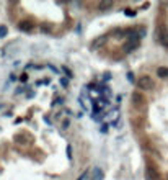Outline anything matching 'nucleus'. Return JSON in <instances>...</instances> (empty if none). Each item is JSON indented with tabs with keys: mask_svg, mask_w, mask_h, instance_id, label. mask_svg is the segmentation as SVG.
<instances>
[{
	"mask_svg": "<svg viewBox=\"0 0 168 180\" xmlns=\"http://www.w3.org/2000/svg\"><path fill=\"white\" fill-rule=\"evenodd\" d=\"M139 44H141V36L137 34V30H135V33L131 34V36L127 38V41L124 43L122 51H124L126 54H127V53H132V51H135V49L139 48Z\"/></svg>",
	"mask_w": 168,
	"mask_h": 180,
	"instance_id": "f257e3e1",
	"label": "nucleus"
},
{
	"mask_svg": "<svg viewBox=\"0 0 168 180\" xmlns=\"http://www.w3.org/2000/svg\"><path fill=\"white\" fill-rule=\"evenodd\" d=\"M137 87L141 90L149 92V90H152L153 87H155V84H153V80L149 77V75H142V77L137 79Z\"/></svg>",
	"mask_w": 168,
	"mask_h": 180,
	"instance_id": "f03ea898",
	"label": "nucleus"
},
{
	"mask_svg": "<svg viewBox=\"0 0 168 180\" xmlns=\"http://www.w3.org/2000/svg\"><path fill=\"white\" fill-rule=\"evenodd\" d=\"M131 102H132V105H135V106H142L144 105V97H142V93L141 92H132L131 93Z\"/></svg>",
	"mask_w": 168,
	"mask_h": 180,
	"instance_id": "7ed1b4c3",
	"label": "nucleus"
},
{
	"mask_svg": "<svg viewBox=\"0 0 168 180\" xmlns=\"http://www.w3.org/2000/svg\"><path fill=\"white\" fill-rule=\"evenodd\" d=\"M104 179V170L101 167H95L92 172V180H103Z\"/></svg>",
	"mask_w": 168,
	"mask_h": 180,
	"instance_id": "20e7f679",
	"label": "nucleus"
},
{
	"mask_svg": "<svg viewBox=\"0 0 168 180\" xmlns=\"http://www.w3.org/2000/svg\"><path fill=\"white\" fill-rule=\"evenodd\" d=\"M158 38H160V43L163 44L165 48H168V31H163V30H160V33H158Z\"/></svg>",
	"mask_w": 168,
	"mask_h": 180,
	"instance_id": "39448f33",
	"label": "nucleus"
},
{
	"mask_svg": "<svg viewBox=\"0 0 168 180\" xmlns=\"http://www.w3.org/2000/svg\"><path fill=\"white\" fill-rule=\"evenodd\" d=\"M157 75H158L160 79H168V67H158L157 69Z\"/></svg>",
	"mask_w": 168,
	"mask_h": 180,
	"instance_id": "423d86ee",
	"label": "nucleus"
},
{
	"mask_svg": "<svg viewBox=\"0 0 168 180\" xmlns=\"http://www.w3.org/2000/svg\"><path fill=\"white\" fill-rule=\"evenodd\" d=\"M18 28L21 31H31V23L30 22H20L18 23Z\"/></svg>",
	"mask_w": 168,
	"mask_h": 180,
	"instance_id": "0eeeda50",
	"label": "nucleus"
},
{
	"mask_svg": "<svg viewBox=\"0 0 168 180\" xmlns=\"http://www.w3.org/2000/svg\"><path fill=\"white\" fill-rule=\"evenodd\" d=\"M106 120H116L118 118V108H113L110 113H106V116H104Z\"/></svg>",
	"mask_w": 168,
	"mask_h": 180,
	"instance_id": "6e6552de",
	"label": "nucleus"
},
{
	"mask_svg": "<svg viewBox=\"0 0 168 180\" xmlns=\"http://www.w3.org/2000/svg\"><path fill=\"white\" fill-rule=\"evenodd\" d=\"M111 7H113V2H100V5H98V8L100 10H108V8H111Z\"/></svg>",
	"mask_w": 168,
	"mask_h": 180,
	"instance_id": "1a4fd4ad",
	"label": "nucleus"
},
{
	"mask_svg": "<svg viewBox=\"0 0 168 180\" xmlns=\"http://www.w3.org/2000/svg\"><path fill=\"white\" fill-rule=\"evenodd\" d=\"M7 33H8V30H7V26H0V38L7 36Z\"/></svg>",
	"mask_w": 168,
	"mask_h": 180,
	"instance_id": "9d476101",
	"label": "nucleus"
},
{
	"mask_svg": "<svg viewBox=\"0 0 168 180\" xmlns=\"http://www.w3.org/2000/svg\"><path fill=\"white\" fill-rule=\"evenodd\" d=\"M127 80L129 82H134L135 79H134V74H132V72H127Z\"/></svg>",
	"mask_w": 168,
	"mask_h": 180,
	"instance_id": "9b49d317",
	"label": "nucleus"
},
{
	"mask_svg": "<svg viewBox=\"0 0 168 180\" xmlns=\"http://www.w3.org/2000/svg\"><path fill=\"white\" fill-rule=\"evenodd\" d=\"M61 84H62V85H64V87H67V85H69V79H65V77H62V79H61Z\"/></svg>",
	"mask_w": 168,
	"mask_h": 180,
	"instance_id": "f8f14e48",
	"label": "nucleus"
},
{
	"mask_svg": "<svg viewBox=\"0 0 168 180\" xmlns=\"http://www.w3.org/2000/svg\"><path fill=\"white\" fill-rule=\"evenodd\" d=\"M67 157L72 159V146H67Z\"/></svg>",
	"mask_w": 168,
	"mask_h": 180,
	"instance_id": "ddd939ff",
	"label": "nucleus"
},
{
	"mask_svg": "<svg viewBox=\"0 0 168 180\" xmlns=\"http://www.w3.org/2000/svg\"><path fill=\"white\" fill-rule=\"evenodd\" d=\"M61 103H62V98H61V97H57V98H56V102H54V105H56V106H59Z\"/></svg>",
	"mask_w": 168,
	"mask_h": 180,
	"instance_id": "4468645a",
	"label": "nucleus"
},
{
	"mask_svg": "<svg viewBox=\"0 0 168 180\" xmlns=\"http://www.w3.org/2000/svg\"><path fill=\"white\" fill-rule=\"evenodd\" d=\"M87 174H88V172H87V170H85V172H83V174H82V175H80V177H78V179H77V180H85V177H87Z\"/></svg>",
	"mask_w": 168,
	"mask_h": 180,
	"instance_id": "2eb2a0df",
	"label": "nucleus"
},
{
	"mask_svg": "<svg viewBox=\"0 0 168 180\" xmlns=\"http://www.w3.org/2000/svg\"><path fill=\"white\" fill-rule=\"evenodd\" d=\"M108 128H110L108 124H103V126H101V133H106V131H108Z\"/></svg>",
	"mask_w": 168,
	"mask_h": 180,
	"instance_id": "dca6fc26",
	"label": "nucleus"
},
{
	"mask_svg": "<svg viewBox=\"0 0 168 180\" xmlns=\"http://www.w3.org/2000/svg\"><path fill=\"white\" fill-rule=\"evenodd\" d=\"M69 124H70V121H69V120H65L64 123H62V126H64V128H69Z\"/></svg>",
	"mask_w": 168,
	"mask_h": 180,
	"instance_id": "f3484780",
	"label": "nucleus"
}]
</instances>
